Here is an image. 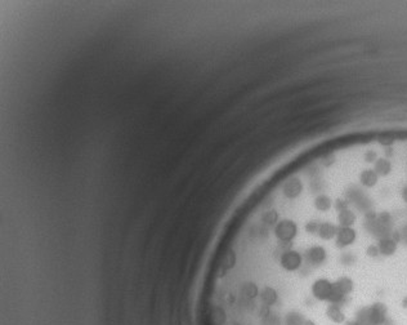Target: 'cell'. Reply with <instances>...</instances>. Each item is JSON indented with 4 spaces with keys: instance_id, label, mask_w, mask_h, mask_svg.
Here are the masks:
<instances>
[{
    "instance_id": "cell-4",
    "label": "cell",
    "mask_w": 407,
    "mask_h": 325,
    "mask_svg": "<svg viewBox=\"0 0 407 325\" xmlns=\"http://www.w3.org/2000/svg\"><path fill=\"white\" fill-rule=\"evenodd\" d=\"M356 231L352 227H339L335 240L339 248H346L352 245L356 240Z\"/></svg>"
},
{
    "instance_id": "cell-9",
    "label": "cell",
    "mask_w": 407,
    "mask_h": 325,
    "mask_svg": "<svg viewBox=\"0 0 407 325\" xmlns=\"http://www.w3.org/2000/svg\"><path fill=\"white\" fill-rule=\"evenodd\" d=\"M378 248H379V252H380V254L385 255V257H389V255H392L396 253L397 243L393 240V239L384 238L379 241Z\"/></svg>"
},
{
    "instance_id": "cell-13",
    "label": "cell",
    "mask_w": 407,
    "mask_h": 325,
    "mask_svg": "<svg viewBox=\"0 0 407 325\" xmlns=\"http://www.w3.org/2000/svg\"><path fill=\"white\" fill-rule=\"evenodd\" d=\"M344 325H361V324H360V321H356V320H353V321H345L344 322Z\"/></svg>"
},
{
    "instance_id": "cell-11",
    "label": "cell",
    "mask_w": 407,
    "mask_h": 325,
    "mask_svg": "<svg viewBox=\"0 0 407 325\" xmlns=\"http://www.w3.org/2000/svg\"><path fill=\"white\" fill-rule=\"evenodd\" d=\"M332 206V200L331 197L327 196V195L322 194L318 195L315 199V208L320 212H329L330 209Z\"/></svg>"
},
{
    "instance_id": "cell-3",
    "label": "cell",
    "mask_w": 407,
    "mask_h": 325,
    "mask_svg": "<svg viewBox=\"0 0 407 325\" xmlns=\"http://www.w3.org/2000/svg\"><path fill=\"white\" fill-rule=\"evenodd\" d=\"M298 227L293 221H282L276 227V236L282 241H290L297 236Z\"/></svg>"
},
{
    "instance_id": "cell-12",
    "label": "cell",
    "mask_w": 407,
    "mask_h": 325,
    "mask_svg": "<svg viewBox=\"0 0 407 325\" xmlns=\"http://www.w3.org/2000/svg\"><path fill=\"white\" fill-rule=\"evenodd\" d=\"M402 199H403L404 203L407 204V186H404L403 190H402Z\"/></svg>"
},
{
    "instance_id": "cell-7",
    "label": "cell",
    "mask_w": 407,
    "mask_h": 325,
    "mask_svg": "<svg viewBox=\"0 0 407 325\" xmlns=\"http://www.w3.org/2000/svg\"><path fill=\"white\" fill-rule=\"evenodd\" d=\"M326 315L335 324H344L346 321L345 315H344L340 305H338V303H330L326 308Z\"/></svg>"
},
{
    "instance_id": "cell-2",
    "label": "cell",
    "mask_w": 407,
    "mask_h": 325,
    "mask_svg": "<svg viewBox=\"0 0 407 325\" xmlns=\"http://www.w3.org/2000/svg\"><path fill=\"white\" fill-rule=\"evenodd\" d=\"M364 320L360 321L361 325H383L387 319V307L383 303H374L371 307L365 308Z\"/></svg>"
},
{
    "instance_id": "cell-6",
    "label": "cell",
    "mask_w": 407,
    "mask_h": 325,
    "mask_svg": "<svg viewBox=\"0 0 407 325\" xmlns=\"http://www.w3.org/2000/svg\"><path fill=\"white\" fill-rule=\"evenodd\" d=\"M306 255L309 263L317 266V264L324 263L325 259H326V250L321 245H313V247H311L307 250Z\"/></svg>"
},
{
    "instance_id": "cell-5",
    "label": "cell",
    "mask_w": 407,
    "mask_h": 325,
    "mask_svg": "<svg viewBox=\"0 0 407 325\" xmlns=\"http://www.w3.org/2000/svg\"><path fill=\"white\" fill-rule=\"evenodd\" d=\"M281 266L287 271H295L302 266V255L295 250L283 253L281 257Z\"/></svg>"
},
{
    "instance_id": "cell-8",
    "label": "cell",
    "mask_w": 407,
    "mask_h": 325,
    "mask_svg": "<svg viewBox=\"0 0 407 325\" xmlns=\"http://www.w3.org/2000/svg\"><path fill=\"white\" fill-rule=\"evenodd\" d=\"M339 227L335 226L331 222H322L318 226V231L317 235L320 236L322 240H331L336 236V232H338Z\"/></svg>"
},
{
    "instance_id": "cell-14",
    "label": "cell",
    "mask_w": 407,
    "mask_h": 325,
    "mask_svg": "<svg viewBox=\"0 0 407 325\" xmlns=\"http://www.w3.org/2000/svg\"><path fill=\"white\" fill-rule=\"evenodd\" d=\"M303 325H316V322L313 320H306Z\"/></svg>"
},
{
    "instance_id": "cell-10",
    "label": "cell",
    "mask_w": 407,
    "mask_h": 325,
    "mask_svg": "<svg viewBox=\"0 0 407 325\" xmlns=\"http://www.w3.org/2000/svg\"><path fill=\"white\" fill-rule=\"evenodd\" d=\"M338 222L340 227H352L356 222V214L350 209H341L338 213Z\"/></svg>"
},
{
    "instance_id": "cell-1",
    "label": "cell",
    "mask_w": 407,
    "mask_h": 325,
    "mask_svg": "<svg viewBox=\"0 0 407 325\" xmlns=\"http://www.w3.org/2000/svg\"><path fill=\"white\" fill-rule=\"evenodd\" d=\"M311 293L315 297L317 301L321 302H331L332 298H334L335 294V287L334 283L330 282L329 279L321 278L317 279L315 283L312 284V288H311Z\"/></svg>"
}]
</instances>
